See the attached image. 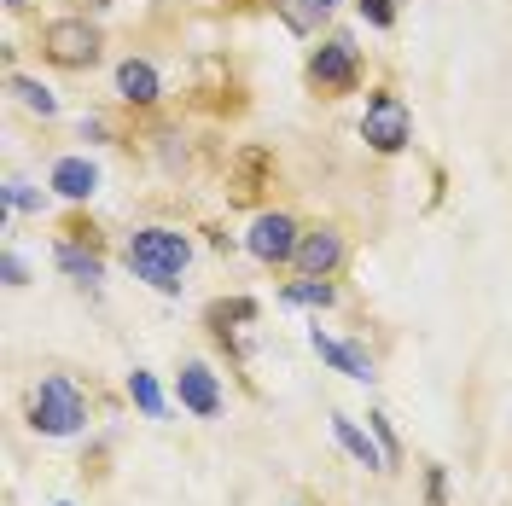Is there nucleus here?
<instances>
[{
    "instance_id": "9d476101",
    "label": "nucleus",
    "mask_w": 512,
    "mask_h": 506,
    "mask_svg": "<svg viewBox=\"0 0 512 506\" xmlns=\"http://www.w3.org/2000/svg\"><path fill=\"white\" fill-rule=\"evenodd\" d=\"M94 187H99V169L88 158L53 163V192H59V198H94Z\"/></svg>"
},
{
    "instance_id": "f257e3e1",
    "label": "nucleus",
    "mask_w": 512,
    "mask_h": 506,
    "mask_svg": "<svg viewBox=\"0 0 512 506\" xmlns=\"http://www.w3.org/2000/svg\"><path fill=\"white\" fill-rule=\"evenodd\" d=\"M187 262H192V245L181 233H169V227H140L128 239V268L146 285H158V291H181Z\"/></svg>"
},
{
    "instance_id": "6e6552de",
    "label": "nucleus",
    "mask_w": 512,
    "mask_h": 506,
    "mask_svg": "<svg viewBox=\"0 0 512 506\" xmlns=\"http://www.w3.org/2000/svg\"><path fill=\"white\" fill-rule=\"evenodd\" d=\"M175 390H181V408L198 413V419H210V413L222 408V390H216V373L210 367H198V361H187L181 367V379H175Z\"/></svg>"
},
{
    "instance_id": "7ed1b4c3",
    "label": "nucleus",
    "mask_w": 512,
    "mask_h": 506,
    "mask_svg": "<svg viewBox=\"0 0 512 506\" xmlns=\"http://www.w3.org/2000/svg\"><path fill=\"white\" fill-rule=\"evenodd\" d=\"M361 134H367L373 152H402L408 134H414V117H408V105H402L396 94H373L367 99V123H361Z\"/></svg>"
},
{
    "instance_id": "4468645a",
    "label": "nucleus",
    "mask_w": 512,
    "mask_h": 506,
    "mask_svg": "<svg viewBox=\"0 0 512 506\" xmlns=\"http://www.w3.org/2000/svg\"><path fill=\"white\" fill-rule=\"evenodd\" d=\"M332 431H338V443L350 448V454H355V460H361V466H384V454H379V448H373V443H367L361 431H355L350 419H332Z\"/></svg>"
},
{
    "instance_id": "dca6fc26",
    "label": "nucleus",
    "mask_w": 512,
    "mask_h": 506,
    "mask_svg": "<svg viewBox=\"0 0 512 506\" xmlns=\"http://www.w3.org/2000/svg\"><path fill=\"white\" fill-rule=\"evenodd\" d=\"M280 18H286L291 30H315L320 18H326V6L320 0H280Z\"/></svg>"
},
{
    "instance_id": "39448f33",
    "label": "nucleus",
    "mask_w": 512,
    "mask_h": 506,
    "mask_svg": "<svg viewBox=\"0 0 512 506\" xmlns=\"http://www.w3.org/2000/svg\"><path fill=\"white\" fill-rule=\"evenodd\" d=\"M47 59L70 64V70L94 64L99 59V30L88 18H59V24H47Z\"/></svg>"
},
{
    "instance_id": "f3484780",
    "label": "nucleus",
    "mask_w": 512,
    "mask_h": 506,
    "mask_svg": "<svg viewBox=\"0 0 512 506\" xmlns=\"http://www.w3.org/2000/svg\"><path fill=\"white\" fill-rule=\"evenodd\" d=\"M12 94L24 99V105H30V111H41V117H53V111H59V99L47 94V88H41V82H30V76H12Z\"/></svg>"
},
{
    "instance_id": "f03ea898",
    "label": "nucleus",
    "mask_w": 512,
    "mask_h": 506,
    "mask_svg": "<svg viewBox=\"0 0 512 506\" xmlns=\"http://www.w3.org/2000/svg\"><path fill=\"white\" fill-rule=\"evenodd\" d=\"M82 419H88V408L70 379H41L30 390V425L41 437H70V431H82Z\"/></svg>"
},
{
    "instance_id": "412c9836",
    "label": "nucleus",
    "mask_w": 512,
    "mask_h": 506,
    "mask_svg": "<svg viewBox=\"0 0 512 506\" xmlns=\"http://www.w3.org/2000/svg\"><path fill=\"white\" fill-rule=\"evenodd\" d=\"M6 6H24V0H6Z\"/></svg>"
},
{
    "instance_id": "1a4fd4ad",
    "label": "nucleus",
    "mask_w": 512,
    "mask_h": 506,
    "mask_svg": "<svg viewBox=\"0 0 512 506\" xmlns=\"http://www.w3.org/2000/svg\"><path fill=\"white\" fill-rule=\"evenodd\" d=\"M338 256H344L338 233H326V227H320V233H303V239H297V256H291V262H297L309 280H326V274L338 268Z\"/></svg>"
},
{
    "instance_id": "423d86ee",
    "label": "nucleus",
    "mask_w": 512,
    "mask_h": 506,
    "mask_svg": "<svg viewBox=\"0 0 512 506\" xmlns=\"http://www.w3.org/2000/svg\"><path fill=\"white\" fill-rule=\"evenodd\" d=\"M297 239H303L297 222L274 210V216H256L251 222V239H245V245H251L256 262H291V256H297Z\"/></svg>"
},
{
    "instance_id": "ddd939ff",
    "label": "nucleus",
    "mask_w": 512,
    "mask_h": 506,
    "mask_svg": "<svg viewBox=\"0 0 512 506\" xmlns=\"http://www.w3.org/2000/svg\"><path fill=\"white\" fill-rule=\"evenodd\" d=\"M59 268L70 274V280H82V285H94L105 268H99V256L94 251H76V245H59Z\"/></svg>"
},
{
    "instance_id": "9b49d317",
    "label": "nucleus",
    "mask_w": 512,
    "mask_h": 506,
    "mask_svg": "<svg viewBox=\"0 0 512 506\" xmlns=\"http://www.w3.org/2000/svg\"><path fill=\"white\" fill-rule=\"evenodd\" d=\"M117 94H123L128 105H152V99H158V70L146 59H123L117 64Z\"/></svg>"
},
{
    "instance_id": "2eb2a0df",
    "label": "nucleus",
    "mask_w": 512,
    "mask_h": 506,
    "mask_svg": "<svg viewBox=\"0 0 512 506\" xmlns=\"http://www.w3.org/2000/svg\"><path fill=\"white\" fill-rule=\"evenodd\" d=\"M286 303H297V309H326V303H332V285L326 280H297V285H286Z\"/></svg>"
},
{
    "instance_id": "6ab92c4d",
    "label": "nucleus",
    "mask_w": 512,
    "mask_h": 506,
    "mask_svg": "<svg viewBox=\"0 0 512 506\" xmlns=\"http://www.w3.org/2000/svg\"><path fill=\"white\" fill-rule=\"evenodd\" d=\"M6 204H12V210H41V198H35L24 181H6Z\"/></svg>"
},
{
    "instance_id": "20e7f679",
    "label": "nucleus",
    "mask_w": 512,
    "mask_h": 506,
    "mask_svg": "<svg viewBox=\"0 0 512 506\" xmlns=\"http://www.w3.org/2000/svg\"><path fill=\"white\" fill-rule=\"evenodd\" d=\"M309 76H315L320 88H332V94H350L355 76H361V53H355L350 35H332V41H320L315 59H309Z\"/></svg>"
},
{
    "instance_id": "0eeeda50",
    "label": "nucleus",
    "mask_w": 512,
    "mask_h": 506,
    "mask_svg": "<svg viewBox=\"0 0 512 506\" xmlns=\"http://www.w3.org/2000/svg\"><path fill=\"white\" fill-rule=\"evenodd\" d=\"M309 344H315V355L320 361H332L344 379H355V384H373V355L367 349H355V344H344V338H326V332H309Z\"/></svg>"
},
{
    "instance_id": "aec40b11",
    "label": "nucleus",
    "mask_w": 512,
    "mask_h": 506,
    "mask_svg": "<svg viewBox=\"0 0 512 506\" xmlns=\"http://www.w3.org/2000/svg\"><path fill=\"white\" fill-rule=\"evenodd\" d=\"M320 6H326V12H332V6H338V0H320Z\"/></svg>"
},
{
    "instance_id": "f8f14e48",
    "label": "nucleus",
    "mask_w": 512,
    "mask_h": 506,
    "mask_svg": "<svg viewBox=\"0 0 512 506\" xmlns=\"http://www.w3.org/2000/svg\"><path fill=\"white\" fill-rule=\"evenodd\" d=\"M128 396L140 402V413H146V419H163V390H158V379H152V373H140V367H134V373H128Z\"/></svg>"
},
{
    "instance_id": "a211bd4d",
    "label": "nucleus",
    "mask_w": 512,
    "mask_h": 506,
    "mask_svg": "<svg viewBox=\"0 0 512 506\" xmlns=\"http://www.w3.org/2000/svg\"><path fill=\"white\" fill-rule=\"evenodd\" d=\"M355 6H361V18H367V24H379V30L396 24V6H390V0H355Z\"/></svg>"
}]
</instances>
